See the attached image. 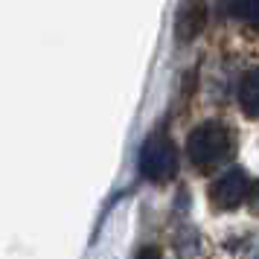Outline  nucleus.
Listing matches in <instances>:
<instances>
[{
	"label": "nucleus",
	"mask_w": 259,
	"mask_h": 259,
	"mask_svg": "<svg viewBox=\"0 0 259 259\" xmlns=\"http://www.w3.org/2000/svg\"><path fill=\"white\" fill-rule=\"evenodd\" d=\"M187 152L192 157V163L215 166L230 157V152H233V134H230V128L224 122L207 119V122H201L198 128H192Z\"/></svg>",
	"instance_id": "1"
},
{
	"label": "nucleus",
	"mask_w": 259,
	"mask_h": 259,
	"mask_svg": "<svg viewBox=\"0 0 259 259\" xmlns=\"http://www.w3.org/2000/svg\"><path fill=\"white\" fill-rule=\"evenodd\" d=\"M140 172L149 181H169L178 172V154L175 146L163 134L149 137L140 149Z\"/></svg>",
	"instance_id": "2"
},
{
	"label": "nucleus",
	"mask_w": 259,
	"mask_h": 259,
	"mask_svg": "<svg viewBox=\"0 0 259 259\" xmlns=\"http://www.w3.org/2000/svg\"><path fill=\"white\" fill-rule=\"evenodd\" d=\"M250 189H253V184H250L247 172L230 169V172H224L215 181V187H212V204L222 207V210H236V207H242L247 201Z\"/></svg>",
	"instance_id": "3"
},
{
	"label": "nucleus",
	"mask_w": 259,
	"mask_h": 259,
	"mask_svg": "<svg viewBox=\"0 0 259 259\" xmlns=\"http://www.w3.org/2000/svg\"><path fill=\"white\" fill-rule=\"evenodd\" d=\"M204 18H207L204 3H187V6H181V12H178V24H175L178 38H181V41H192V38L201 32Z\"/></svg>",
	"instance_id": "4"
},
{
	"label": "nucleus",
	"mask_w": 259,
	"mask_h": 259,
	"mask_svg": "<svg viewBox=\"0 0 259 259\" xmlns=\"http://www.w3.org/2000/svg\"><path fill=\"white\" fill-rule=\"evenodd\" d=\"M239 102H242L247 117H256L259 114V76H256V70L245 73V79L239 84Z\"/></svg>",
	"instance_id": "5"
},
{
	"label": "nucleus",
	"mask_w": 259,
	"mask_h": 259,
	"mask_svg": "<svg viewBox=\"0 0 259 259\" xmlns=\"http://www.w3.org/2000/svg\"><path fill=\"white\" fill-rule=\"evenodd\" d=\"M224 9L233 15L236 21H245V24H256L259 21V3L256 0H247V3H227Z\"/></svg>",
	"instance_id": "6"
},
{
	"label": "nucleus",
	"mask_w": 259,
	"mask_h": 259,
	"mask_svg": "<svg viewBox=\"0 0 259 259\" xmlns=\"http://www.w3.org/2000/svg\"><path fill=\"white\" fill-rule=\"evenodd\" d=\"M137 259H160V253H157L154 247H143V250H140V256H137Z\"/></svg>",
	"instance_id": "7"
}]
</instances>
